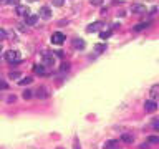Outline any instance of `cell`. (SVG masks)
I'll return each mask as SVG.
<instances>
[{
    "label": "cell",
    "instance_id": "4fadbf2b",
    "mask_svg": "<svg viewBox=\"0 0 159 149\" xmlns=\"http://www.w3.org/2000/svg\"><path fill=\"white\" fill-rule=\"evenodd\" d=\"M73 46L76 48V50H83V48L86 46V43L81 40V38H75V40H73Z\"/></svg>",
    "mask_w": 159,
    "mask_h": 149
},
{
    "label": "cell",
    "instance_id": "f1b7e54d",
    "mask_svg": "<svg viewBox=\"0 0 159 149\" xmlns=\"http://www.w3.org/2000/svg\"><path fill=\"white\" fill-rule=\"evenodd\" d=\"M73 149H81V147H80V142H78V139H75V144H73Z\"/></svg>",
    "mask_w": 159,
    "mask_h": 149
},
{
    "label": "cell",
    "instance_id": "7c38bea8",
    "mask_svg": "<svg viewBox=\"0 0 159 149\" xmlns=\"http://www.w3.org/2000/svg\"><path fill=\"white\" fill-rule=\"evenodd\" d=\"M131 12H133V13H138V15H141V13H146V7H144V5H133V7H131Z\"/></svg>",
    "mask_w": 159,
    "mask_h": 149
},
{
    "label": "cell",
    "instance_id": "f546056e",
    "mask_svg": "<svg viewBox=\"0 0 159 149\" xmlns=\"http://www.w3.org/2000/svg\"><path fill=\"white\" fill-rule=\"evenodd\" d=\"M18 30H20V32H27V28H25V25H18Z\"/></svg>",
    "mask_w": 159,
    "mask_h": 149
},
{
    "label": "cell",
    "instance_id": "44dd1931",
    "mask_svg": "<svg viewBox=\"0 0 159 149\" xmlns=\"http://www.w3.org/2000/svg\"><path fill=\"white\" fill-rule=\"evenodd\" d=\"M23 99H30L32 96H33V91H30V90H27V91H23Z\"/></svg>",
    "mask_w": 159,
    "mask_h": 149
},
{
    "label": "cell",
    "instance_id": "277c9868",
    "mask_svg": "<svg viewBox=\"0 0 159 149\" xmlns=\"http://www.w3.org/2000/svg\"><path fill=\"white\" fill-rule=\"evenodd\" d=\"M144 109H146V113H154L157 109V103L154 99H148V101H144Z\"/></svg>",
    "mask_w": 159,
    "mask_h": 149
},
{
    "label": "cell",
    "instance_id": "4dcf8cb0",
    "mask_svg": "<svg viewBox=\"0 0 159 149\" xmlns=\"http://www.w3.org/2000/svg\"><path fill=\"white\" fill-rule=\"evenodd\" d=\"M149 146H148V142H144V144H141V149H148Z\"/></svg>",
    "mask_w": 159,
    "mask_h": 149
},
{
    "label": "cell",
    "instance_id": "484cf974",
    "mask_svg": "<svg viewBox=\"0 0 159 149\" xmlns=\"http://www.w3.org/2000/svg\"><path fill=\"white\" fill-rule=\"evenodd\" d=\"M90 2H91V5H101L103 0H90Z\"/></svg>",
    "mask_w": 159,
    "mask_h": 149
},
{
    "label": "cell",
    "instance_id": "e0dca14e",
    "mask_svg": "<svg viewBox=\"0 0 159 149\" xmlns=\"http://www.w3.org/2000/svg\"><path fill=\"white\" fill-rule=\"evenodd\" d=\"M32 81H33L32 76H25L23 80H18V85H20V86H25V85H30Z\"/></svg>",
    "mask_w": 159,
    "mask_h": 149
},
{
    "label": "cell",
    "instance_id": "836d02e7",
    "mask_svg": "<svg viewBox=\"0 0 159 149\" xmlns=\"http://www.w3.org/2000/svg\"><path fill=\"white\" fill-rule=\"evenodd\" d=\"M56 149H63V147H56Z\"/></svg>",
    "mask_w": 159,
    "mask_h": 149
},
{
    "label": "cell",
    "instance_id": "7402d4cb",
    "mask_svg": "<svg viewBox=\"0 0 159 149\" xmlns=\"http://www.w3.org/2000/svg\"><path fill=\"white\" fill-rule=\"evenodd\" d=\"M148 142H151V144H159V138H157V136H149V138H148Z\"/></svg>",
    "mask_w": 159,
    "mask_h": 149
},
{
    "label": "cell",
    "instance_id": "1f68e13d",
    "mask_svg": "<svg viewBox=\"0 0 159 149\" xmlns=\"http://www.w3.org/2000/svg\"><path fill=\"white\" fill-rule=\"evenodd\" d=\"M7 2H8V0H0V5H5Z\"/></svg>",
    "mask_w": 159,
    "mask_h": 149
},
{
    "label": "cell",
    "instance_id": "5b68a950",
    "mask_svg": "<svg viewBox=\"0 0 159 149\" xmlns=\"http://www.w3.org/2000/svg\"><path fill=\"white\" fill-rule=\"evenodd\" d=\"M35 96H37V98H40V99H46L48 96H50V93H48V88H46V86H40V88L37 90Z\"/></svg>",
    "mask_w": 159,
    "mask_h": 149
},
{
    "label": "cell",
    "instance_id": "d4e9b609",
    "mask_svg": "<svg viewBox=\"0 0 159 149\" xmlns=\"http://www.w3.org/2000/svg\"><path fill=\"white\" fill-rule=\"evenodd\" d=\"M60 70L65 73V71H68V70H70V65H68V63H63V65H61V68H60Z\"/></svg>",
    "mask_w": 159,
    "mask_h": 149
},
{
    "label": "cell",
    "instance_id": "603a6c76",
    "mask_svg": "<svg viewBox=\"0 0 159 149\" xmlns=\"http://www.w3.org/2000/svg\"><path fill=\"white\" fill-rule=\"evenodd\" d=\"M7 38V32L5 30H2V28H0V43H2L3 40H5Z\"/></svg>",
    "mask_w": 159,
    "mask_h": 149
},
{
    "label": "cell",
    "instance_id": "d6a6232c",
    "mask_svg": "<svg viewBox=\"0 0 159 149\" xmlns=\"http://www.w3.org/2000/svg\"><path fill=\"white\" fill-rule=\"evenodd\" d=\"M28 2H38V0H28Z\"/></svg>",
    "mask_w": 159,
    "mask_h": 149
},
{
    "label": "cell",
    "instance_id": "83f0119b",
    "mask_svg": "<svg viewBox=\"0 0 159 149\" xmlns=\"http://www.w3.org/2000/svg\"><path fill=\"white\" fill-rule=\"evenodd\" d=\"M7 3H10V5H15V7H17V5H20V3H18V0H8Z\"/></svg>",
    "mask_w": 159,
    "mask_h": 149
},
{
    "label": "cell",
    "instance_id": "5bb4252c",
    "mask_svg": "<svg viewBox=\"0 0 159 149\" xmlns=\"http://www.w3.org/2000/svg\"><path fill=\"white\" fill-rule=\"evenodd\" d=\"M37 22H38V15H30V13H28L27 18H25V23H27V25H35Z\"/></svg>",
    "mask_w": 159,
    "mask_h": 149
},
{
    "label": "cell",
    "instance_id": "9c48e42d",
    "mask_svg": "<svg viewBox=\"0 0 159 149\" xmlns=\"http://www.w3.org/2000/svg\"><path fill=\"white\" fill-rule=\"evenodd\" d=\"M33 73L40 75V76H45L46 75V70H45V66H43V65H35V66H33Z\"/></svg>",
    "mask_w": 159,
    "mask_h": 149
},
{
    "label": "cell",
    "instance_id": "7a4b0ae2",
    "mask_svg": "<svg viewBox=\"0 0 159 149\" xmlns=\"http://www.w3.org/2000/svg\"><path fill=\"white\" fill-rule=\"evenodd\" d=\"M55 55L53 53H48V51H45L42 56V65L43 66H55Z\"/></svg>",
    "mask_w": 159,
    "mask_h": 149
},
{
    "label": "cell",
    "instance_id": "2e32d148",
    "mask_svg": "<svg viewBox=\"0 0 159 149\" xmlns=\"http://www.w3.org/2000/svg\"><path fill=\"white\" fill-rule=\"evenodd\" d=\"M151 99H156L157 98V94H159V85H154L152 88H151Z\"/></svg>",
    "mask_w": 159,
    "mask_h": 149
},
{
    "label": "cell",
    "instance_id": "6da1fadb",
    "mask_svg": "<svg viewBox=\"0 0 159 149\" xmlns=\"http://www.w3.org/2000/svg\"><path fill=\"white\" fill-rule=\"evenodd\" d=\"M5 60L8 61V63H12V65H17V63H20V61H22L20 53H18L17 50H8L5 53Z\"/></svg>",
    "mask_w": 159,
    "mask_h": 149
},
{
    "label": "cell",
    "instance_id": "9a60e30c",
    "mask_svg": "<svg viewBox=\"0 0 159 149\" xmlns=\"http://www.w3.org/2000/svg\"><path fill=\"white\" fill-rule=\"evenodd\" d=\"M151 25L149 22H143V23H138L136 27H134V32H143V30H146V28Z\"/></svg>",
    "mask_w": 159,
    "mask_h": 149
},
{
    "label": "cell",
    "instance_id": "ba28073f",
    "mask_svg": "<svg viewBox=\"0 0 159 149\" xmlns=\"http://www.w3.org/2000/svg\"><path fill=\"white\" fill-rule=\"evenodd\" d=\"M104 149H121V146H119V141L111 139V141H108L104 144Z\"/></svg>",
    "mask_w": 159,
    "mask_h": 149
},
{
    "label": "cell",
    "instance_id": "52a82bcc",
    "mask_svg": "<svg viewBox=\"0 0 159 149\" xmlns=\"http://www.w3.org/2000/svg\"><path fill=\"white\" fill-rule=\"evenodd\" d=\"M40 17L43 18V20H50V18H51L50 7H42V8H40Z\"/></svg>",
    "mask_w": 159,
    "mask_h": 149
},
{
    "label": "cell",
    "instance_id": "d6986e66",
    "mask_svg": "<svg viewBox=\"0 0 159 149\" xmlns=\"http://www.w3.org/2000/svg\"><path fill=\"white\" fill-rule=\"evenodd\" d=\"M111 33H113V30H108V32H101V33H99V38H101V40H106V38H109V37H111Z\"/></svg>",
    "mask_w": 159,
    "mask_h": 149
},
{
    "label": "cell",
    "instance_id": "ac0fdd59",
    "mask_svg": "<svg viewBox=\"0 0 159 149\" xmlns=\"http://www.w3.org/2000/svg\"><path fill=\"white\" fill-rule=\"evenodd\" d=\"M95 51H96V53H103V51H106V45H104V43H98V45H95Z\"/></svg>",
    "mask_w": 159,
    "mask_h": 149
},
{
    "label": "cell",
    "instance_id": "ffe728a7",
    "mask_svg": "<svg viewBox=\"0 0 159 149\" xmlns=\"http://www.w3.org/2000/svg\"><path fill=\"white\" fill-rule=\"evenodd\" d=\"M20 73H18V71H10V73H8V78L10 80H17V78H20Z\"/></svg>",
    "mask_w": 159,
    "mask_h": 149
},
{
    "label": "cell",
    "instance_id": "3957f363",
    "mask_svg": "<svg viewBox=\"0 0 159 149\" xmlns=\"http://www.w3.org/2000/svg\"><path fill=\"white\" fill-rule=\"evenodd\" d=\"M65 40H66V37H65L61 32H55V33L51 35V43H53V45H61Z\"/></svg>",
    "mask_w": 159,
    "mask_h": 149
},
{
    "label": "cell",
    "instance_id": "30bf717a",
    "mask_svg": "<svg viewBox=\"0 0 159 149\" xmlns=\"http://www.w3.org/2000/svg\"><path fill=\"white\" fill-rule=\"evenodd\" d=\"M15 13H17V15H28L30 10H28V7H25V5H17Z\"/></svg>",
    "mask_w": 159,
    "mask_h": 149
},
{
    "label": "cell",
    "instance_id": "8fae6325",
    "mask_svg": "<svg viewBox=\"0 0 159 149\" xmlns=\"http://www.w3.org/2000/svg\"><path fill=\"white\" fill-rule=\"evenodd\" d=\"M121 141L126 142V144H133L134 136H133V134H129V133H123V134H121Z\"/></svg>",
    "mask_w": 159,
    "mask_h": 149
},
{
    "label": "cell",
    "instance_id": "8992f818",
    "mask_svg": "<svg viewBox=\"0 0 159 149\" xmlns=\"http://www.w3.org/2000/svg\"><path fill=\"white\" fill-rule=\"evenodd\" d=\"M103 25H104L103 22H95V23H91V25H88V28H86V32H88V33L99 32V30H101V27H103Z\"/></svg>",
    "mask_w": 159,
    "mask_h": 149
},
{
    "label": "cell",
    "instance_id": "4316f807",
    "mask_svg": "<svg viewBox=\"0 0 159 149\" xmlns=\"http://www.w3.org/2000/svg\"><path fill=\"white\" fill-rule=\"evenodd\" d=\"M7 88H8V85L5 81H0V90H7Z\"/></svg>",
    "mask_w": 159,
    "mask_h": 149
},
{
    "label": "cell",
    "instance_id": "cb8c5ba5",
    "mask_svg": "<svg viewBox=\"0 0 159 149\" xmlns=\"http://www.w3.org/2000/svg\"><path fill=\"white\" fill-rule=\"evenodd\" d=\"M65 3V0H53V5L55 7H61Z\"/></svg>",
    "mask_w": 159,
    "mask_h": 149
}]
</instances>
